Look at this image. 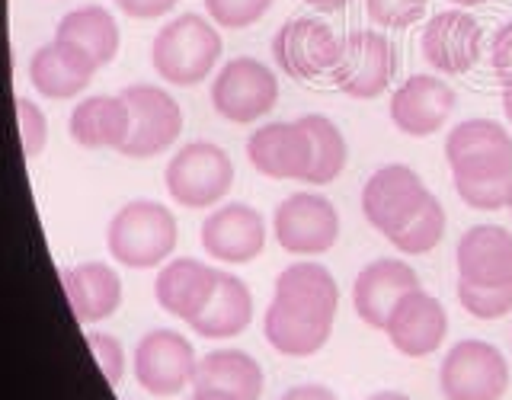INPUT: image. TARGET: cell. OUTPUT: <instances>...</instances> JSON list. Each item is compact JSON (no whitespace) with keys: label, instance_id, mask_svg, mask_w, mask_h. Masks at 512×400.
Segmentation results:
<instances>
[{"label":"cell","instance_id":"484cf974","mask_svg":"<svg viewBox=\"0 0 512 400\" xmlns=\"http://www.w3.org/2000/svg\"><path fill=\"white\" fill-rule=\"evenodd\" d=\"M263 368L250 352L240 349H215L196 365V378L192 388H212V391H228L244 400H260L263 394Z\"/></svg>","mask_w":512,"mask_h":400},{"label":"cell","instance_id":"74e56055","mask_svg":"<svg viewBox=\"0 0 512 400\" xmlns=\"http://www.w3.org/2000/svg\"><path fill=\"white\" fill-rule=\"evenodd\" d=\"M180 0H116V7L132 16V20H154V16L170 13Z\"/></svg>","mask_w":512,"mask_h":400},{"label":"cell","instance_id":"277c9868","mask_svg":"<svg viewBox=\"0 0 512 400\" xmlns=\"http://www.w3.org/2000/svg\"><path fill=\"white\" fill-rule=\"evenodd\" d=\"M164 180L176 205L208 208L228 196V189L234 183V164L218 144L192 141L170 157Z\"/></svg>","mask_w":512,"mask_h":400},{"label":"cell","instance_id":"ba28073f","mask_svg":"<svg viewBox=\"0 0 512 400\" xmlns=\"http://www.w3.org/2000/svg\"><path fill=\"white\" fill-rule=\"evenodd\" d=\"M122 100L132 112V128H128V138L119 148L125 157H154L160 151H167L170 144L180 138L183 132V109L173 100L167 90L151 87V84H135L125 87Z\"/></svg>","mask_w":512,"mask_h":400},{"label":"cell","instance_id":"d6a6232c","mask_svg":"<svg viewBox=\"0 0 512 400\" xmlns=\"http://www.w3.org/2000/svg\"><path fill=\"white\" fill-rule=\"evenodd\" d=\"M272 0H205L212 23L224 29H247L269 13Z\"/></svg>","mask_w":512,"mask_h":400},{"label":"cell","instance_id":"f546056e","mask_svg":"<svg viewBox=\"0 0 512 400\" xmlns=\"http://www.w3.org/2000/svg\"><path fill=\"white\" fill-rule=\"evenodd\" d=\"M445 208L436 196H429V202L420 208V215H416L410 224H404L400 231H394L388 240L400 250V253H410V256H420V253H429L442 244L445 237Z\"/></svg>","mask_w":512,"mask_h":400},{"label":"cell","instance_id":"603a6c76","mask_svg":"<svg viewBox=\"0 0 512 400\" xmlns=\"http://www.w3.org/2000/svg\"><path fill=\"white\" fill-rule=\"evenodd\" d=\"M61 282L80 324H100V320L116 314V308L122 304V279L106 263L68 266L61 269Z\"/></svg>","mask_w":512,"mask_h":400},{"label":"cell","instance_id":"44dd1931","mask_svg":"<svg viewBox=\"0 0 512 400\" xmlns=\"http://www.w3.org/2000/svg\"><path fill=\"white\" fill-rule=\"evenodd\" d=\"M218 285V269L205 266L199 260H189V256H180V260H170L160 276L154 279V298L167 314L186 320L192 324L215 295Z\"/></svg>","mask_w":512,"mask_h":400},{"label":"cell","instance_id":"b9f144b4","mask_svg":"<svg viewBox=\"0 0 512 400\" xmlns=\"http://www.w3.org/2000/svg\"><path fill=\"white\" fill-rule=\"evenodd\" d=\"M368 400H410L407 394H397V391H381L375 397H368Z\"/></svg>","mask_w":512,"mask_h":400},{"label":"cell","instance_id":"60d3db41","mask_svg":"<svg viewBox=\"0 0 512 400\" xmlns=\"http://www.w3.org/2000/svg\"><path fill=\"white\" fill-rule=\"evenodd\" d=\"M304 4H311L314 10H324V13H336V10H343L346 4H352V0H304Z\"/></svg>","mask_w":512,"mask_h":400},{"label":"cell","instance_id":"9c48e42d","mask_svg":"<svg viewBox=\"0 0 512 400\" xmlns=\"http://www.w3.org/2000/svg\"><path fill=\"white\" fill-rule=\"evenodd\" d=\"M445 157L455 180H484L512 173V135L493 119H468L445 138Z\"/></svg>","mask_w":512,"mask_h":400},{"label":"cell","instance_id":"4fadbf2b","mask_svg":"<svg viewBox=\"0 0 512 400\" xmlns=\"http://www.w3.org/2000/svg\"><path fill=\"white\" fill-rule=\"evenodd\" d=\"M423 58L442 74H468L484 55V26L464 7L436 13L420 36Z\"/></svg>","mask_w":512,"mask_h":400},{"label":"cell","instance_id":"2e32d148","mask_svg":"<svg viewBox=\"0 0 512 400\" xmlns=\"http://www.w3.org/2000/svg\"><path fill=\"white\" fill-rule=\"evenodd\" d=\"M455 112V90L442 77L413 74L391 96V122L410 138H429Z\"/></svg>","mask_w":512,"mask_h":400},{"label":"cell","instance_id":"7402d4cb","mask_svg":"<svg viewBox=\"0 0 512 400\" xmlns=\"http://www.w3.org/2000/svg\"><path fill=\"white\" fill-rule=\"evenodd\" d=\"M96 71L100 68L84 52H77L74 45L61 39L36 48V55L29 61L32 87L48 96V100H71L80 90H87Z\"/></svg>","mask_w":512,"mask_h":400},{"label":"cell","instance_id":"d6986e66","mask_svg":"<svg viewBox=\"0 0 512 400\" xmlns=\"http://www.w3.org/2000/svg\"><path fill=\"white\" fill-rule=\"evenodd\" d=\"M458 276L468 285H512V234L496 224H477L458 240Z\"/></svg>","mask_w":512,"mask_h":400},{"label":"cell","instance_id":"8fae6325","mask_svg":"<svg viewBox=\"0 0 512 400\" xmlns=\"http://www.w3.org/2000/svg\"><path fill=\"white\" fill-rule=\"evenodd\" d=\"M196 349L176 330H151L135 346V378L154 397H173L196 378Z\"/></svg>","mask_w":512,"mask_h":400},{"label":"cell","instance_id":"52a82bcc","mask_svg":"<svg viewBox=\"0 0 512 400\" xmlns=\"http://www.w3.org/2000/svg\"><path fill=\"white\" fill-rule=\"evenodd\" d=\"M432 192L420 180V173L404 164H388L368 176L362 189V215L375 231L391 237L404 224H410Z\"/></svg>","mask_w":512,"mask_h":400},{"label":"cell","instance_id":"4dcf8cb0","mask_svg":"<svg viewBox=\"0 0 512 400\" xmlns=\"http://www.w3.org/2000/svg\"><path fill=\"white\" fill-rule=\"evenodd\" d=\"M455 189L477 212H496L512 202V173L484 176V180H455Z\"/></svg>","mask_w":512,"mask_h":400},{"label":"cell","instance_id":"f1b7e54d","mask_svg":"<svg viewBox=\"0 0 512 400\" xmlns=\"http://www.w3.org/2000/svg\"><path fill=\"white\" fill-rule=\"evenodd\" d=\"M298 122L304 125V132L311 138V170L304 176V183H314V186L333 183L336 176L343 173L346 157H349L343 132L327 116H304Z\"/></svg>","mask_w":512,"mask_h":400},{"label":"cell","instance_id":"ffe728a7","mask_svg":"<svg viewBox=\"0 0 512 400\" xmlns=\"http://www.w3.org/2000/svg\"><path fill=\"white\" fill-rule=\"evenodd\" d=\"M272 304L292 311L298 317L333 324L336 308H340V288H336L327 266L320 263H292L279 272L276 279V298Z\"/></svg>","mask_w":512,"mask_h":400},{"label":"cell","instance_id":"7c38bea8","mask_svg":"<svg viewBox=\"0 0 512 400\" xmlns=\"http://www.w3.org/2000/svg\"><path fill=\"white\" fill-rule=\"evenodd\" d=\"M336 55H340V39H336L330 23L317 20V16L288 20L272 39V58L295 80H314L330 74Z\"/></svg>","mask_w":512,"mask_h":400},{"label":"cell","instance_id":"83f0119b","mask_svg":"<svg viewBox=\"0 0 512 400\" xmlns=\"http://www.w3.org/2000/svg\"><path fill=\"white\" fill-rule=\"evenodd\" d=\"M333 333V324H320V320H308V317H298L292 311L279 308V304H269L266 311V340L269 346L282 352V356H314L327 346Z\"/></svg>","mask_w":512,"mask_h":400},{"label":"cell","instance_id":"7a4b0ae2","mask_svg":"<svg viewBox=\"0 0 512 400\" xmlns=\"http://www.w3.org/2000/svg\"><path fill=\"white\" fill-rule=\"evenodd\" d=\"M106 247L128 269H154L176 247V218L167 205L135 199L112 215Z\"/></svg>","mask_w":512,"mask_h":400},{"label":"cell","instance_id":"1f68e13d","mask_svg":"<svg viewBox=\"0 0 512 400\" xmlns=\"http://www.w3.org/2000/svg\"><path fill=\"white\" fill-rule=\"evenodd\" d=\"M458 301H461V308L474 314L477 320H496L512 311V285L480 288V285H468L458 279Z\"/></svg>","mask_w":512,"mask_h":400},{"label":"cell","instance_id":"30bf717a","mask_svg":"<svg viewBox=\"0 0 512 400\" xmlns=\"http://www.w3.org/2000/svg\"><path fill=\"white\" fill-rule=\"evenodd\" d=\"M272 231L282 250L295 256H317L327 253L340 237V215L330 199L314 196V192H295L276 208Z\"/></svg>","mask_w":512,"mask_h":400},{"label":"cell","instance_id":"8d00e7d4","mask_svg":"<svg viewBox=\"0 0 512 400\" xmlns=\"http://www.w3.org/2000/svg\"><path fill=\"white\" fill-rule=\"evenodd\" d=\"M490 68L496 74V80L506 87H512V20H506L500 29L493 32L490 42Z\"/></svg>","mask_w":512,"mask_h":400},{"label":"cell","instance_id":"9a60e30c","mask_svg":"<svg viewBox=\"0 0 512 400\" xmlns=\"http://www.w3.org/2000/svg\"><path fill=\"white\" fill-rule=\"evenodd\" d=\"M202 247L221 263H250L266 247V221L253 205H221L202 221Z\"/></svg>","mask_w":512,"mask_h":400},{"label":"cell","instance_id":"5b68a950","mask_svg":"<svg viewBox=\"0 0 512 400\" xmlns=\"http://www.w3.org/2000/svg\"><path fill=\"white\" fill-rule=\"evenodd\" d=\"M439 388L445 400H500L509 388V365L496 346L461 340L442 359Z\"/></svg>","mask_w":512,"mask_h":400},{"label":"cell","instance_id":"d4e9b609","mask_svg":"<svg viewBox=\"0 0 512 400\" xmlns=\"http://www.w3.org/2000/svg\"><path fill=\"white\" fill-rule=\"evenodd\" d=\"M253 320V295L244 279L231 276V272H218L215 295L208 308L192 320V330L205 340H228L250 327Z\"/></svg>","mask_w":512,"mask_h":400},{"label":"cell","instance_id":"f35d334b","mask_svg":"<svg viewBox=\"0 0 512 400\" xmlns=\"http://www.w3.org/2000/svg\"><path fill=\"white\" fill-rule=\"evenodd\" d=\"M279 400H340L327 384H295V388H288Z\"/></svg>","mask_w":512,"mask_h":400},{"label":"cell","instance_id":"cb8c5ba5","mask_svg":"<svg viewBox=\"0 0 512 400\" xmlns=\"http://www.w3.org/2000/svg\"><path fill=\"white\" fill-rule=\"evenodd\" d=\"M132 128V112H128L122 96H90V100L77 103L68 132L80 148H122Z\"/></svg>","mask_w":512,"mask_h":400},{"label":"cell","instance_id":"ac0fdd59","mask_svg":"<svg viewBox=\"0 0 512 400\" xmlns=\"http://www.w3.org/2000/svg\"><path fill=\"white\" fill-rule=\"evenodd\" d=\"M416 288H420V276L413 272V266H407L404 260H375L356 276L352 304H356V314L368 327L384 330L394 304Z\"/></svg>","mask_w":512,"mask_h":400},{"label":"cell","instance_id":"6da1fadb","mask_svg":"<svg viewBox=\"0 0 512 400\" xmlns=\"http://www.w3.org/2000/svg\"><path fill=\"white\" fill-rule=\"evenodd\" d=\"M221 58L218 29L199 13H183L160 26L151 45L154 71L176 87H196L212 74Z\"/></svg>","mask_w":512,"mask_h":400},{"label":"cell","instance_id":"5bb4252c","mask_svg":"<svg viewBox=\"0 0 512 400\" xmlns=\"http://www.w3.org/2000/svg\"><path fill=\"white\" fill-rule=\"evenodd\" d=\"M384 333H388L391 346L400 356L423 359L442 346L448 333V314L439 298L416 288V292H407L394 304L388 324H384Z\"/></svg>","mask_w":512,"mask_h":400},{"label":"cell","instance_id":"e575fe53","mask_svg":"<svg viewBox=\"0 0 512 400\" xmlns=\"http://www.w3.org/2000/svg\"><path fill=\"white\" fill-rule=\"evenodd\" d=\"M16 119H20V144H23V154L26 157H36L42 154L45 141H48V122H45V112L26 100V96H16Z\"/></svg>","mask_w":512,"mask_h":400},{"label":"cell","instance_id":"d590c367","mask_svg":"<svg viewBox=\"0 0 512 400\" xmlns=\"http://www.w3.org/2000/svg\"><path fill=\"white\" fill-rule=\"evenodd\" d=\"M87 346L93 352L96 365H100L103 378L112 384V388H116V384L122 381V375H125V349H122V343L116 340V336H109V333H87Z\"/></svg>","mask_w":512,"mask_h":400},{"label":"cell","instance_id":"3957f363","mask_svg":"<svg viewBox=\"0 0 512 400\" xmlns=\"http://www.w3.org/2000/svg\"><path fill=\"white\" fill-rule=\"evenodd\" d=\"M397 74V48L378 29H352L340 39V55L330 71L333 87L356 96V100H375L391 87Z\"/></svg>","mask_w":512,"mask_h":400},{"label":"cell","instance_id":"7bdbcfd3","mask_svg":"<svg viewBox=\"0 0 512 400\" xmlns=\"http://www.w3.org/2000/svg\"><path fill=\"white\" fill-rule=\"evenodd\" d=\"M503 109H506V119L512 122V87L503 90Z\"/></svg>","mask_w":512,"mask_h":400},{"label":"cell","instance_id":"4316f807","mask_svg":"<svg viewBox=\"0 0 512 400\" xmlns=\"http://www.w3.org/2000/svg\"><path fill=\"white\" fill-rule=\"evenodd\" d=\"M55 39L84 52L96 68H106L119 52V26L112 20V13L103 7H77L64 13L58 20Z\"/></svg>","mask_w":512,"mask_h":400},{"label":"cell","instance_id":"e0dca14e","mask_svg":"<svg viewBox=\"0 0 512 400\" xmlns=\"http://www.w3.org/2000/svg\"><path fill=\"white\" fill-rule=\"evenodd\" d=\"M247 157L269 180H304L311 170V138L301 122H269L250 135Z\"/></svg>","mask_w":512,"mask_h":400},{"label":"cell","instance_id":"ab89813d","mask_svg":"<svg viewBox=\"0 0 512 400\" xmlns=\"http://www.w3.org/2000/svg\"><path fill=\"white\" fill-rule=\"evenodd\" d=\"M189 400H244L237 394H228V391H212V388H196V394H192Z\"/></svg>","mask_w":512,"mask_h":400},{"label":"cell","instance_id":"f6af8a7d","mask_svg":"<svg viewBox=\"0 0 512 400\" xmlns=\"http://www.w3.org/2000/svg\"><path fill=\"white\" fill-rule=\"evenodd\" d=\"M509 212H512V202H509Z\"/></svg>","mask_w":512,"mask_h":400},{"label":"cell","instance_id":"ee69618b","mask_svg":"<svg viewBox=\"0 0 512 400\" xmlns=\"http://www.w3.org/2000/svg\"><path fill=\"white\" fill-rule=\"evenodd\" d=\"M452 4H455V7H464V10H468V7H480V4H490V0H452Z\"/></svg>","mask_w":512,"mask_h":400},{"label":"cell","instance_id":"836d02e7","mask_svg":"<svg viewBox=\"0 0 512 400\" xmlns=\"http://www.w3.org/2000/svg\"><path fill=\"white\" fill-rule=\"evenodd\" d=\"M429 0H365L368 20L375 26H391V29H407L426 13Z\"/></svg>","mask_w":512,"mask_h":400},{"label":"cell","instance_id":"8992f818","mask_svg":"<svg viewBox=\"0 0 512 400\" xmlns=\"http://www.w3.org/2000/svg\"><path fill=\"white\" fill-rule=\"evenodd\" d=\"M279 103V80L263 61L234 58L218 71L212 84V106L221 119L250 125Z\"/></svg>","mask_w":512,"mask_h":400}]
</instances>
